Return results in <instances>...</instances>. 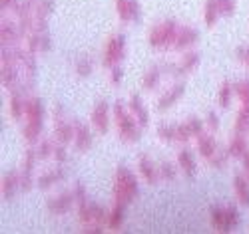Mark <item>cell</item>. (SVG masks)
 I'll return each mask as SVG.
<instances>
[{"mask_svg":"<svg viewBox=\"0 0 249 234\" xmlns=\"http://www.w3.org/2000/svg\"><path fill=\"white\" fill-rule=\"evenodd\" d=\"M62 179H64V171H62L60 167H54V169H50V171H46L44 175L38 177V187L40 188H48V187L60 183Z\"/></svg>","mask_w":249,"mask_h":234,"instance_id":"25","label":"cell"},{"mask_svg":"<svg viewBox=\"0 0 249 234\" xmlns=\"http://www.w3.org/2000/svg\"><path fill=\"white\" fill-rule=\"evenodd\" d=\"M233 188H235V197H237L239 204L249 206V179L247 177H235Z\"/></svg>","mask_w":249,"mask_h":234,"instance_id":"24","label":"cell"},{"mask_svg":"<svg viewBox=\"0 0 249 234\" xmlns=\"http://www.w3.org/2000/svg\"><path fill=\"white\" fill-rule=\"evenodd\" d=\"M54 149H56V143L52 141H42L38 145L36 153H38V159H46V157H54Z\"/></svg>","mask_w":249,"mask_h":234,"instance_id":"35","label":"cell"},{"mask_svg":"<svg viewBox=\"0 0 249 234\" xmlns=\"http://www.w3.org/2000/svg\"><path fill=\"white\" fill-rule=\"evenodd\" d=\"M74 143H76V149L78 151H88V149L92 147V143H94V137H92V133H90V129L86 125H82V123H78L76 125V137H74Z\"/></svg>","mask_w":249,"mask_h":234,"instance_id":"21","label":"cell"},{"mask_svg":"<svg viewBox=\"0 0 249 234\" xmlns=\"http://www.w3.org/2000/svg\"><path fill=\"white\" fill-rule=\"evenodd\" d=\"M221 14H219V8H217V4H215V0H207L205 2V10H203V20H205V24L207 26H215V22H217V18H219Z\"/></svg>","mask_w":249,"mask_h":234,"instance_id":"29","label":"cell"},{"mask_svg":"<svg viewBox=\"0 0 249 234\" xmlns=\"http://www.w3.org/2000/svg\"><path fill=\"white\" fill-rule=\"evenodd\" d=\"M74 203H76V195L74 193H64V195H60L56 199H50L46 203V208L52 212V215L62 217V215H66V212L74 206Z\"/></svg>","mask_w":249,"mask_h":234,"instance_id":"11","label":"cell"},{"mask_svg":"<svg viewBox=\"0 0 249 234\" xmlns=\"http://www.w3.org/2000/svg\"><path fill=\"white\" fill-rule=\"evenodd\" d=\"M179 26L174 22V20H163V22L156 24L150 34H148V42L150 46L156 50H163V48H174V42L178 36Z\"/></svg>","mask_w":249,"mask_h":234,"instance_id":"4","label":"cell"},{"mask_svg":"<svg viewBox=\"0 0 249 234\" xmlns=\"http://www.w3.org/2000/svg\"><path fill=\"white\" fill-rule=\"evenodd\" d=\"M122 76H124V74H122V70H120L118 66H114V68H112V76H110L112 83H120V81H122Z\"/></svg>","mask_w":249,"mask_h":234,"instance_id":"41","label":"cell"},{"mask_svg":"<svg viewBox=\"0 0 249 234\" xmlns=\"http://www.w3.org/2000/svg\"><path fill=\"white\" fill-rule=\"evenodd\" d=\"M14 2H16V0H0V4H2V8H10Z\"/></svg>","mask_w":249,"mask_h":234,"instance_id":"43","label":"cell"},{"mask_svg":"<svg viewBox=\"0 0 249 234\" xmlns=\"http://www.w3.org/2000/svg\"><path fill=\"white\" fill-rule=\"evenodd\" d=\"M197 149L201 157H205L207 161L213 159L217 153H219V147H217V141L213 139V135H207V133H201L197 137Z\"/></svg>","mask_w":249,"mask_h":234,"instance_id":"16","label":"cell"},{"mask_svg":"<svg viewBox=\"0 0 249 234\" xmlns=\"http://www.w3.org/2000/svg\"><path fill=\"white\" fill-rule=\"evenodd\" d=\"M203 133V123L197 117H190L185 123L176 125V141H190L194 137H199Z\"/></svg>","mask_w":249,"mask_h":234,"instance_id":"9","label":"cell"},{"mask_svg":"<svg viewBox=\"0 0 249 234\" xmlns=\"http://www.w3.org/2000/svg\"><path fill=\"white\" fill-rule=\"evenodd\" d=\"M178 165L181 169V173L185 177H194L197 173V165H196V157L192 151H188V149H183V151L178 153Z\"/></svg>","mask_w":249,"mask_h":234,"instance_id":"19","label":"cell"},{"mask_svg":"<svg viewBox=\"0 0 249 234\" xmlns=\"http://www.w3.org/2000/svg\"><path fill=\"white\" fill-rule=\"evenodd\" d=\"M227 151H230V155H231V157H239V159H243V155L249 151V149H247V141H245V137H243L241 133H235V137L231 139L230 147H227Z\"/></svg>","mask_w":249,"mask_h":234,"instance_id":"26","label":"cell"},{"mask_svg":"<svg viewBox=\"0 0 249 234\" xmlns=\"http://www.w3.org/2000/svg\"><path fill=\"white\" fill-rule=\"evenodd\" d=\"M114 121L118 127V133L120 139L126 141V143H134L140 139V123L136 121V117L132 115L130 109H126V105L116 103L114 105Z\"/></svg>","mask_w":249,"mask_h":234,"instance_id":"3","label":"cell"},{"mask_svg":"<svg viewBox=\"0 0 249 234\" xmlns=\"http://www.w3.org/2000/svg\"><path fill=\"white\" fill-rule=\"evenodd\" d=\"M76 72H78L80 76H90V74H92V63H90V60H86V58L78 60V63H76Z\"/></svg>","mask_w":249,"mask_h":234,"instance_id":"38","label":"cell"},{"mask_svg":"<svg viewBox=\"0 0 249 234\" xmlns=\"http://www.w3.org/2000/svg\"><path fill=\"white\" fill-rule=\"evenodd\" d=\"M20 36H24V30H22V26H20V22L18 24H14V22H2V28H0V38H2V44L4 46H10V44H14V42H18L20 40Z\"/></svg>","mask_w":249,"mask_h":234,"instance_id":"15","label":"cell"},{"mask_svg":"<svg viewBox=\"0 0 249 234\" xmlns=\"http://www.w3.org/2000/svg\"><path fill=\"white\" fill-rule=\"evenodd\" d=\"M197 63H199V54L190 52V54L181 56V62L178 63V72L179 74H190V72H194L197 68Z\"/></svg>","mask_w":249,"mask_h":234,"instance_id":"27","label":"cell"},{"mask_svg":"<svg viewBox=\"0 0 249 234\" xmlns=\"http://www.w3.org/2000/svg\"><path fill=\"white\" fill-rule=\"evenodd\" d=\"M138 169H140V175L143 177L148 185H156L160 181V165H156L148 155H142L138 161Z\"/></svg>","mask_w":249,"mask_h":234,"instance_id":"12","label":"cell"},{"mask_svg":"<svg viewBox=\"0 0 249 234\" xmlns=\"http://www.w3.org/2000/svg\"><path fill=\"white\" fill-rule=\"evenodd\" d=\"M176 175H178V169L172 165V163H160V179H163V181H174L176 179Z\"/></svg>","mask_w":249,"mask_h":234,"instance_id":"34","label":"cell"},{"mask_svg":"<svg viewBox=\"0 0 249 234\" xmlns=\"http://www.w3.org/2000/svg\"><path fill=\"white\" fill-rule=\"evenodd\" d=\"M116 12L124 22H130V20H138L140 16V4L136 0H116Z\"/></svg>","mask_w":249,"mask_h":234,"instance_id":"14","label":"cell"},{"mask_svg":"<svg viewBox=\"0 0 249 234\" xmlns=\"http://www.w3.org/2000/svg\"><path fill=\"white\" fill-rule=\"evenodd\" d=\"M210 220L217 232H231L239 224V212L231 204L230 206H213L210 210Z\"/></svg>","mask_w":249,"mask_h":234,"instance_id":"6","label":"cell"},{"mask_svg":"<svg viewBox=\"0 0 249 234\" xmlns=\"http://www.w3.org/2000/svg\"><path fill=\"white\" fill-rule=\"evenodd\" d=\"M197 38H199V34H197L194 28H190V26H181V28L178 30V36H176V42H174V50H178V52L188 50L190 46L196 44Z\"/></svg>","mask_w":249,"mask_h":234,"instance_id":"13","label":"cell"},{"mask_svg":"<svg viewBox=\"0 0 249 234\" xmlns=\"http://www.w3.org/2000/svg\"><path fill=\"white\" fill-rule=\"evenodd\" d=\"M158 137L161 141H176V125H161L158 129Z\"/></svg>","mask_w":249,"mask_h":234,"instance_id":"37","label":"cell"},{"mask_svg":"<svg viewBox=\"0 0 249 234\" xmlns=\"http://www.w3.org/2000/svg\"><path fill=\"white\" fill-rule=\"evenodd\" d=\"M160 72H158V68H152L150 72H146V76H143V79H142V83H143V88L146 90H156L158 86H160Z\"/></svg>","mask_w":249,"mask_h":234,"instance_id":"33","label":"cell"},{"mask_svg":"<svg viewBox=\"0 0 249 234\" xmlns=\"http://www.w3.org/2000/svg\"><path fill=\"white\" fill-rule=\"evenodd\" d=\"M243 169H245V177L249 179V151L243 155Z\"/></svg>","mask_w":249,"mask_h":234,"instance_id":"42","label":"cell"},{"mask_svg":"<svg viewBox=\"0 0 249 234\" xmlns=\"http://www.w3.org/2000/svg\"><path fill=\"white\" fill-rule=\"evenodd\" d=\"M114 201L116 204L128 206L136 197H138V181L134 173L126 167H118V171L114 175Z\"/></svg>","mask_w":249,"mask_h":234,"instance_id":"1","label":"cell"},{"mask_svg":"<svg viewBox=\"0 0 249 234\" xmlns=\"http://www.w3.org/2000/svg\"><path fill=\"white\" fill-rule=\"evenodd\" d=\"M20 188V173H6L2 177V188H0V193H2V199L4 201H12V197L16 195V190Z\"/></svg>","mask_w":249,"mask_h":234,"instance_id":"17","label":"cell"},{"mask_svg":"<svg viewBox=\"0 0 249 234\" xmlns=\"http://www.w3.org/2000/svg\"><path fill=\"white\" fill-rule=\"evenodd\" d=\"M8 109H10V115L14 119H22L26 117V111H28V99L20 94V92H14L12 97H10V105H8Z\"/></svg>","mask_w":249,"mask_h":234,"instance_id":"18","label":"cell"},{"mask_svg":"<svg viewBox=\"0 0 249 234\" xmlns=\"http://www.w3.org/2000/svg\"><path fill=\"white\" fill-rule=\"evenodd\" d=\"M42 121H44L42 101L38 97L28 99V111H26V123H24V139L28 143L38 141V135L42 131Z\"/></svg>","mask_w":249,"mask_h":234,"instance_id":"5","label":"cell"},{"mask_svg":"<svg viewBox=\"0 0 249 234\" xmlns=\"http://www.w3.org/2000/svg\"><path fill=\"white\" fill-rule=\"evenodd\" d=\"M92 123L100 133H108L110 129V109L106 101H98L92 109Z\"/></svg>","mask_w":249,"mask_h":234,"instance_id":"10","label":"cell"},{"mask_svg":"<svg viewBox=\"0 0 249 234\" xmlns=\"http://www.w3.org/2000/svg\"><path fill=\"white\" fill-rule=\"evenodd\" d=\"M237 60L243 63L245 68H249V48L247 46H241V48H237Z\"/></svg>","mask_w":249,"mask_h":234,"instance_id":"39","label":"cell"},{"mask_svg":"<svg viewBox=\"0 0 249 234\" xmlns=\"http://www.w3.org/2000/svg\"><path fill=\"white\" fill-rule=\"evenodd\" d=\"M235 133H249V109L241 108V111L237 113V119H235Z\"/></svg>","mask_w":249,"mask_h":234,"instance_id":"31","label":"cell"},{"mask_svg":"<svg viewBox=\"0 0 249 234\" xmlns=\"http://www.w3.org/2000/svg\"><path fill=\"white\" fill-rule=\"evenodd\" d=\"M78 218L84 226V232H104V224H108L106 210L90 201L78 203Z\"/></svg>","mask_w":249,"mask_h":234,"instance_id":"2","label":"cell"},{"mask_svg":"<svg viewBox=\"0 0 249 234\" xmlns=\"http://www.w3.org/2000/svg\"><path fill=\"white\" fill-rule=\"evenodd\" d=\"M207 125H210L213 131H217V129H219V119H217V115H215V113H210V115H207Z\"/></svg>","mask_w":249,"mask_h":234,"instance_id":"40","label":"cell"},{"mask_svg":"<svg viewBox=\"0 0 249 234\" xmlns=\"http://www.w3.org/2000/svg\"><path fill=\"white\" fill-rule=\"evenodd\" d=\"M235 95H237L239 101L243 103V108L249 109V79L235 83Z\"/></svg>","mask_w":249,"mask_h":234,"instance_id":"32","label":"cell"},{"mask_svg":"<svg viewBox=\"0 0 249 234\" xmlns=\"http://www.w3.org/2000/svg\"><path fill=\"white\" fill-rule=\"evenodd\" d=\"M124 54H126V38L122 34H114L108 38L106 46H104L102 52V63L104 68H114L122 62Z\"/></svg>","mask_w":249,"mask_h":234,"instance_id":"7","label":"cell"},{"mask_svg":"<svg viewBox=\"0 0 249 234\" xmlns=\"http://www.w3.org/2000/svg\"><path fill=\"white\" fill-rule=\"evenodd\" d=\"M124 208L126 206H122V204H116L112 210H110V215H108V228H112V230H118L120 226H122V222H124Z\"/></svg>","mask_w":249,"mask_h":234,"instance_id":"30","label":"cell"},{"mask_svg":"<svg viewBox=\"0 0 249 234\" xmlns=\"http://www.w3.org/2000/svg\"><path fill=\"white\" fill-rule=\"evenodd\" d=\"M233 94H235V86H231L230 81H223L219 92H217V103L221 105V108H227V105L231 103Z\"/></svg>","mask_w":249,"mask_h":234,"instance_id":"28","label":"cell"},{"mask_svg":"<svg viewBox=\"0 0 249 234\" xmlns=\"http://www.w3.org/2000/svg\"><path fill=\"white\" fill-rule=\"evenodd\" d=\"M215 4L219 8V14L221 16H230L235 12V6H237V0H215Z\"/></svg>","mask_w":249,"mask_h":234,"instance_id":"36","label":"cell"},{"mask_svg":"<svg viewBox=\"0 0 249 234\" xmlns=\"http://www.w3.org/2000/svg\"><path fill=\"white\" fill-rule=\"evenodd\" d=\"M183 92H185V88L183 86H174L168 94H163L161 97H160V101H158V109L160 111H163V109H170L172 105L183 95Z\"/></svg>","mask_w":249,"mask_h":234,"instance_id":"23","label":"cell"},{"mask_svg":"<svg viewBox=\"0 0 249 234\" xmlns=\"http://www.w3.org/2000/svg\"><path fill=\"white\" fill-rule=\"evenodd\" d=\"M48 48H50V40H48L46 32H30L28 34V50L32 54L46 52Z\"/></svg>","mask_w":249,"mask_h":234,"instance_id":"22","label":"cell"},{"mask_svg":"<svg viewBox=\"0 0 249 234\" xmlns=\"http://www.w3.org/2000/svg\"><path fill=\"white\" fill-rule=\"evenodd\" d=\"M128 109L132 111V115L136 117V121H138L142 127L148 125V111H146V108H143V103H142V99H140L138 94H132V95H130Z\"/></svg>","mask_w":249,"mask_h":234,"instance_id":"20","label":"cell"},{"mask_svg":"<svg viewBox=\"0 0 249 234\" xmlns=\"http://www.w3.org/2000/svg\"><path fill=\"white\" fill-rule=\"evenodd\" d=\"M64 109L62 108H56V127H54V139L62 145H68L70 141H74L76 137V125H72L70 121H66V117L62 115Z\"/></svg>","mask_w":249,"mask_h":234,"instance_id":"8","label":"cell"}]
</instances>
